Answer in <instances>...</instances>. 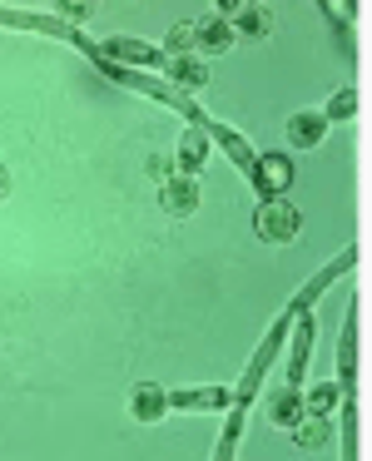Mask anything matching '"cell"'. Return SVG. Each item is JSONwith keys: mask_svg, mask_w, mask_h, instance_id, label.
<instances>
[{"mask_svg": "<svg viewBox=\"0 0 372 461\" xmlns=\"http://www.w3.org/2000/svg\"><path fill=\"white\" fill-rule=\"evenodd\" d=\"M253 229H259L263 243H288V239H298V213L283 199H263L259 213H253Z\"/></svg>", "mask_w": 372, "mask_h": 461, "instance_id": "1", "label": "cell"}, {"mask_svg": "<svg viewBox=\"0 0 372 461\" xmlns=\"http://www.w3.org/2000/svg\"><path fill=\"white\" fill-rule=\"evenodd\" d=\"M249 179L259 184V194L278 199V194H288V184H293V159H288V154H259Z\"/></svg>", "mask_w": 372, "mask_h": 461, "instance_id": "2", "label": "cell"}, {"mask_svg": "<svg viewBox=\"0 0 372 461\" xmlns=\"http://www.w3.org/2000/svg\"><path fill=\"white\" fill-rule=\"evenodd\" d=\"M159 203H164V213L184 219V213L199 209V184H194L189 174H174V179H164V184H159Z\"/></svg>", "mask_w": 372, "mask_h": 461, "instance_id": "3", "label": "cell"}, {"mask_svg": "<svg viewBox=\"0 0 372 461\" xmlns=\"http://www.w3.org/2000/svg\"><path fill=\"white\" fill-rule=\"evenodd\" d=\"M233 392L229 387H189V392H169V407H184V411H219L229 407Z\"/></svg>", "mask_w": 372, "mask_h": 461, "instance_id": "4", "label": "cell"}, {"mask_svg": "<svg viewBox=\"0 0 372 461\" xmlns=\"http://www.w3.org/2000/svg\"><path fill=\"white\" fill-rule=\"evenodd\" d=\"M322 134H328V120H322L318 110L293 114V120H288V144H293V149H318Z\"/></svg>", "mask_w": 372, "mask_h": 461, "instance_id": "5", "label": "cell"}, {"mask_svg": "<svg viewBox=\"0 0 372 461\" xmlns=\"http://www.w3.org/2000/svg\"><path fill=\"white\" fill-rule=\"evenodd\" d=\"M313 338H318V322H313V312H303L298 338H293V357H288V387H298V382H303V367H308Z\"/></svg>", "mask_w": 372, "mask_h": 461, "instance_id": "6", "label": "cell"}, {"mask_svg": "<svg viewBox=\"0 0 372 461\" xmlns=\"http://www.w3.org/2000/svg\"><path fill=\"white\" fill-rule=\"evenodd\" d=\"M100 55H104V60H124V65H164L154 45H144V41H120V35H114V41H104Z\"/></svg>", "mask_w": 372, "mask_h": 461, "instance_id": "7", "label": "cell"}, {"mask_svg": "<svg viewBox=\"0 0 372 461\" xmlns=\"http://www.w3.org/2000/svg\"><path fill=\"white\" fill-rule=\"evenodd\" d=\"M164 70H169V80L184 85V90H204V85H209V65L194 60V55H169Z\"/></svg>", "mask_w": 372, "mask_h": 461, "instance_id": "8", "label": "cell"}, {"mask_svg": "<svg viewBox=\"0 0 372 461\" xmlns=\"http://www.w3.org/2000/svg\"><path fill=\"white\" fill-rule=\"evenodd\" d=\"M130 411H134L140 421H159L164 411H169V392H164V387H154V382H144V387H134Z\"/></svg>", "mask_w": 372, "mask_h": 461, "instance_id": "9", "label": "cell"}, {"mask_svg": "<svg viewBox=\"0 0 372 461\" xmlns=\"http://www.w3.org/2000/svg\"><path fill=\"white\" fill-rule=\"evenodd\" d=\"M204 159H209V134H204L199 124H194V130H189V134H184V140H179V169H184V174H189V179H194V174L204 169Z\"/></svg>", "mask_w": 372, "mask_h": 461, "instance_id": "10", "label": "cell"}, {"mask_svg": "<svg viewBox=\"0 0 372 461\" xmlns=\"http://www.w3.org/2000/svg\"><path fill=\"white\" fill-rule=\"evenodd\" d=\"M352 318H348V328H342V352H338V362H342V392L352 387V377H358V303H352Z\"/></svg>", "mask_w": 372, "mask_h": 461, "instance_id": "11", "label": "cell"}, {"mask_svg": "<svg viewBox=\"0 0 372 461\" xmlns=\"http://www.w3.org/2000/svg\"><path fill=\"white\" fill-rule=\"evenodd\" d=\"M194 45L209 55H223L233 45V25L229 21H209V25H194Z\"/></svg>", "mask_w": 372, "mask_h": 461, "instance_id": "12", "label": "cell"}, {"mask_svg": "<svg viewBox=\"0 0 372 461\" xmlns=\"http://www.w3.org/2000/svg\"><path fill=\"white\" fill-rule=\"evenodd\" d=\"M328 437H332V427L322 417H313V411H303L298 421H293V441H298V447H328Z\"/></svg>", "mask_w": 372, "mask_h": 461, "instance_id": "13", "label": "cell"}, {"mask_svg": "<svg viewBox=\"0 0 372 461\" xmlns=\"http://www.w3.org/2000/svg\"><path fill=\"white\" fill-rule=\"evenodd\" d=\"M229 25H233V35H243V41H263V35H268V15H263L259 5H239Z\"/></svg>", "mask_w": 372, "mask_h": 461, "instance_id": "14", "label": "cell"}, {"mask_svg": "<svg viewBox=\"0 0 372 461\" xmlns=\"http://www.w3.org/2000/svg\"><path fill=\"white\" fill-rule=\"evenodd\" d=\"M338 402H342V387H332V382H318L313 392H303V411H313V417H328Z\"/></svg>", "mask_w": 372, "mask_h": 461, "instance_id": "15", "label": "cell"}, {"mask_svg": "<svg viewBox=\"0 0 372 461\" xmlns=\"http://www.w3.org/2000/svg\"><path fill=\"white\" fill-rule=\"evenodd\" d=\"M298 417H303V392L298 387H283L278 397H273V421H278V427H293Z\"/></svg>", "mask_w": 372, "mask_h": 461, "instance_id": "16", "label": "cell"}, {"mask_svg": "<svg viewBox=\"0 0 372 461\" xmlns=\"http://www.w3.org/2000/svg\"><path fill=\"white\" fill-rule=\"evenodd\" d=\"M318 114H322L328 124H332V120H352V114H358V90H338V95H332V100L318 110Z\"/></svg>", "mask_w": 372, "mask_h": 461, "instance_id": "17", "label": "cell"}, {"mask_svg": "<svg viewBox=\"0 0 372 461\" xmlns=\"http://www.w3.org/2000/svg\"><path fill=\"white\" fill-rule=\"evenodd\" d=\"M194 50V25H174V31H169V55H189Z\"/></svg>", "mask_w": 372, "mask_h": 461, "instance_id": "18", "label": "cell"}, {"mask_svg": "<svg viewBox=\"0 0 372 461\" xmlns=\"http://www.w3.org/2000/svg\"><path fill=\"white\" fill-rule=\"evenodd\" d=\"M150 174H154V179H174V159H169V154H154V159H150Z\"/></svg>", "mask_w": 372, "mask_h": 461, "instance_id": "19", "label": "cell"}, {"mask_svg": "<svg viewBox=\"0 0 372 461\" xmlns=\"http://www.w3.org/2000/svg\"><path fill=\"white\" fill-rule=\"evenodd\" d=\"M5 194H11V174L0 169V199H5Z\"/></svg>", "mask_w": 372, "mask_h": 461, "instance_id": "20", "label": "cell"}]
</instances>
